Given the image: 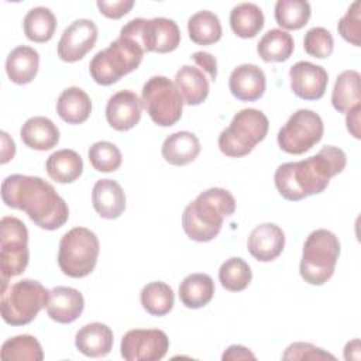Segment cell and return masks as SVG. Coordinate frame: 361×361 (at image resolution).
I'll use <instances>...</instances> for the list:
<instances>
[{"mask_svg":"<svg viewBox=\"0 0 361 361\" xmlns=\"http://www.w3.org/2000/svg\"><path fill=\"white\" fill-rule=\"evenodd\" d=\"M141 99L131 90L114 93L106 104V120L117 131H128L141 120Z\"/></svg>","mask_w":361,"mask_h":361,"instance_id":"cell-16","label":"cell"},{"mask_svg":"<svg viewBox=\"0 0 361 361\" xmlns=\"http://www.w3.org/2000/svg\"><path fill=\"white\" fill-rule=\"evenodd\" d=\"M247 247L257 261H274L283 251L285 233L275 223H262L250 233Z\"/></svg>","mask_w":361,"mask_h":361,"instance_id":"cell-17","label":"cell"},{"mask_svg":"<svg viewBox=\"0 0 361 361\" xmlns=\"http://www.w3.org/2000/svg\"><path fill=\"white\" fill-rule=\"evenodd\" d=\"M90 165L99 172H114L120 168L123 157L118 147L110 141H97L89 151Z\"/></svg>","mask_w":361,"mask_h":361,"instance_id":"cell-38","label":"cell"},{"mask_svg":"<svg viewBox=\"0 0 361 361\" xmlns=\"http://www.w3.org/2000/svg\"><path fill=\"white\" fill-rule=\"evenodd\" d=\"M290 89L303 100H319L324 96L329 75L320 65L299 61L289 69Z\"/></svg>","mask_w":361,"mask_h":361,"instance_id":"cell-15","label":"cell"},{"mask_svg":"<svg viewBox=\"0 0 361 361\" xmlns=\"http://www.w3.org/2000/svg\"><path fill=\"white\" fill-rule=\"evenodd\" d=\"M49 290L38 281L23 279L1 290L0 312L10 326L31 323L42 307H47Z\"/></svg>","mask_w":361,"mask_h":361,"instance_id":"cell-7","label":"cell"},{"mask_svg":"<svg viewBox=\"0 0 361 361\" xmlns=\"http://www.w3.org/2000/svg\"><path fill=\"white\" fill-rule=\"evenodd\" d=\"M293 49L292 35L281 28L267 31L257 45V52L264 62H283L290 58Z\"/></svg>","mask_w":361,"mask_h":361,"instance_id":"cell-31","label":"cell"},{"mask_svg":"<svg viewBox=\"0 0 361 361\" xmlns=\"http://www.w3.org/2000/svg\"><path fill=\"white\" fill-rule=\"evenodd\" d=\"M56 113L68 124H82L92 113V100L80 87H66L56 100Z\"/></svg>","mask_w":361,"mask_h":361,"instance_id":"cell-25","label":"cell"},{"mask_svg":"<svg viewBox=\"0 0 361 361\" xmlns=\"http://www.w3.org/2000/svg\"><path fill=\"white\" fill-rule=\"evenodd\" d=\"M113 331L107 324L94 322L80 327L75 336L76 348L86 357L107 355L113 348Z\"/></svg>","mask_w":361,"mask_h":361,"instance_id":"cell-21","label":"cell"},{"mask_svg":"<svg viewBox=\"0 0 361 361\" xmlns=\"http://www.w3.org/2000/svg\"><path fill=\"white\" fill-rule=\"evenodd\" d=\"M235 210L234 196L223 188H210L199 193L183 210L182 227L197 243L212 241L221 230L226 217Z\"/></svg>","mask_w":361,"mask_h":361,"instance_id":"cell-3","label":"cell"},{"mask_svg":"<svg viewBox=\"0 0 361 361\" xmlns=\"http://www.w3.org/2000/svg\"><path fill=\"white\" fill-rule=\"evenodd\" d=\"M264 24L262 10L254 3H240L230 11V27L240 38H254Z\"/></svg>","mask_w":361,"mask_h":361,"instance_id":"cell-30","label":"cell"},{"mask_svg":"<svg viewBox=\"0 0 361 361\" xmlns=\"http://www.w3.org/2000/svg\"><path fill=\"white\" fill-rule=\"evenodd\" d=\"M85 309L83 295L71 286H56L49 290L47 303L48 316L62 324L75 322Z\"/></svg>","mask_w":361,"mask_h":361,"instance_id":"cell-19","label":"cell"},{"mask_svg":"<svg viewBox=\"0 0 361 361\" xmlns=\"http://www.w3.org/2000/svg\"><path fill=\"white\" fill-rule=\"evenodd\" d=\"M179 299L189 309L206 306L214 295V282L207 274H190L179 285Z\"/></svg>","mask_w":361,"mask_h":361,"instance_id":"cell-28","label":"cell"},{"mask_svg":"<svg viewBox=\"0 0 361 361\" xmlns=\"http://www.w3.org/2000/svg\"><path fill=\"white\" fill-rule=\"evenodd\" d=\"M360 1H354L347 13L340 18L337 24L338 34L351 45H361V13H360Z\"/></svg>","mask_w":361,"mask_h":361,"instance_id":"cell-40","label":"cell"},{"mask_svg":"<svg viewBox=\"0 0 361 361\" xmlns=\"http://www.w3.org/2000/svg\"><path fill=\"white\" fill-rule=\"evenodd\" d=\"M305 52L313 58L324 59L331 55L334 49V39L329 30L323 27L310 28L303 38Z\"/></svg>","mask_w":361,"mask_h":361,"instance_id":"cell-39","label":"cell"},{"mask_svg":"<svg viewBox=\"0 0 361 361\" xmlns=\"http://www.w3.org/2000/svg\"><path fill=\"white\" fill-rule=\"evenodd\" d=\"M169 338L158 329L128 330L120 344L121 357L127 361H158L165 357Z\"/></svg>","mask_w":361,"mask_h":361,"instance_id":"cell-13","label":"cell"},{"mask_svg":"<svg viewBox=\"0 0 361 361\" xmlns=\"http://www.w3.org/2000/svg\"><path fill=\"white\" fill-rule=\"evenodd\" d=\"M189 38L197 45H212L221 38L223 28L219 17L209 11L202 10L195 13L188 20Z\"/></svg>","mask_w":361,"mask_h":361,"instance_id":"cell-32","label":"cell"},{"mask_svg":"<svg viewBox=\"0 0 361 361\" xmlns=\"http://www.w3.org/2000/svg\"><path fill=\"white\" fill-rule=\"evenodd\" d=\"M178 87L183 103L189 106H197L203 103L209 94V80L202 69L183 65L175 75L173 80Z\"/></svg>","mask_w":361,"mask_h":361,"instance_id":"cell-26","label":"cell"},{"mask_svg":"<svg viewBox=\"0 0 361 361\" xmlns=\"http://www.w3.org/2000/svg\"><path fill=\"white\" fill-rule=\"evenodd\" d=\"M20 137L28 148L48 151L59 142V130L48 117L34 116L23 124Z\"/></svg>","mask_w":361,"mask_h":361,"instance_id":"cell-23","label":"cell"},{"mask_svg":"<svg viewBox=\"0 0 361 361\" xmlns=\"http://www.w3.org/2000/svg\"><path fill=\"white\" fill-rule=\"evenodd\" d=\"M28 259V230L25 224L17 217L4 216L0 221L1 290L8 286L10 278L25 271Z\"/></svg>","mask_w":361,"mask_h":361,"instance_id":"cell-9","label":"cell"},{"mask_svg":"<svg viewBox=\"0 0 361 361\" xmlns=\"http://www.w3.org/2000/svg\"><path fill=\"white\" fill-rule=\"evenodd\" d=\"M340 255V241L334 233L326 228L312 231L302 251L299 272L309 285H324L334 274Z\"/></svg>","mask_w":361,"mask_h":361,"instance_id":"cell-5","label":"cell"},{"mask_svg":"<svg viewBox=\"0 0 361 361\" xmlns=\"http://www.w3.org/2000/svg\"><path fill=\"white\" fill-rule=\"evenodd\" d=\"M322 117L309 109L296 110L278 131L276 140L282 151L300 155L313 148L323 137Z\"/></svg>","mask_w":361,"mask_h":361,"instance_id":"cell-12","label":"cell"},{"mask_svg":"<svg viewBox=\"0 0 361 361\" xmlns=\"http://www.w3.org/2000/svg\"><path fill=\"white\" fill-rule=\"evenodd\" d=\"M221 358L224 361H235V360H255V355L244 345H238V344H234V345H230L221 355Z\"/></svg>","mask_w":361,"mask_h":361,"instance_id":"cell-44","label":"cell"},{"mask_svg":"<svg viewBox=\"0 0 361 361\" xmlns=\"http://www.w3.org/2000/svg\"><path fill=\"white\" fill-rule=\"evenodd\" d=\"M269 121L257 109H243L234 114L230 126L219 135L220 151L230 158L248 155L268 133Z\"/></svg>","mask_w":361,"mask_h":361,"instance_id":"cell-6","label":"cell"},{"mask_svg":"<svg viewBox=\"0 0 361 361\" xmlns=\"http://www.w3.org/2000/svg\"><path fill=\"white\" fill-rule=\"evenodd\" d=\"M1 360L4 361H41L44 351L39 341L30 334H20L6 340L1 345Z\"/></svg>","mask_w":361,"mask_h":361,"instance_id":"cell-35","label":"cell"},{"mask_svg":"<svg viewBox=\"0 0 361 361\" xmlns=\"http://www.w3.org/2000/svg\"><path fill=\"white\" fill-rule=\"evenodd\" d=\"M96 6L100 10V13L107 18L118 20L133 8L134 0H113V1L97 0Z\"/></svg>","mask_w":361,"mask_h":361,"instance_id":"cell-42","label":"cell"},{"mask_svg":"<svg viewBox=\"0 0 361 361\" xmlns=\"http://www.w3.org/2000/svg\"><path fill=\"white\" fill-rule=\"evenodd\" d=\"M360 72L354 69L343 71L334 83L331 92V104L338 113H347L361 104Z\"/></svg>","mask_w":361,"mask_h":361,"instance_id":"cell-29","label":"cell"},{"mask_svg":"<svg viewBox=\"0 0 361 361\" xmlns=\"http://www.w3.org/2000/svg\"><path fill=\"white\" fill-rule=\"evenodd\" d=\"M282 360H336V357L310 343H292L282 354Z\"/></svg>","mask_w":361,"mask_h":361,"instance_id":"cell-41","label":"cell"},{"mask_svg":"<svg viewBox=\"0 0 361 361\" xmlns=\"http://www.w3.org/2000/svg\"><path fill=\"white\" fill-rule=\"evenodd\" d=\"M310 14V4L306 0H278L275 4V21L285 30L303 28Z\"/></svg>","mask_w":361,"mask_h":361,"instance_id":"cell-36","label":"cell"},{"mask_svg":"<svg viewBox=\"0 0 361 361\" xmlns=\"http://www.w3.org/2000/svg\"><path fill=\"white\" fill-rule=\"evenodd\" d=\"M142 307L152 316L168 314L175 303L172 288L161 281L147 283L140 293Z\"/></svg>","mask_w":361,"mask_h":361,"instance_id":"cell-34","label":"cell"},{"mask_svg":"<svg viewBox=\"0 0 361 361\" xmlns=\"http://www.w3.org/2000/svg\"><path fill=\"white\" fill-rule=\"evenodd\" d=\"M92 203L96 213L103 219H117L126 209V195L118 182L100 179L92 189Z\"/></svg>","mask_w":361,"mask_h":361,"instance_id":"cell-20","label":"cell"},{"mask_svg":"<svg viewBox=\"0 0 361 361\" xmlns=\"http://www.w3.org/2000/svg\"><path fill=\"white\" fill-rule=\"evenodd\" d=\"M39 54L27 45L16 47L6 59V72L16 85H27L37 76Z\"/></svg>","mask_w":361,"mask_h":361,"instance_id":"cell-24","label":"cell"},{"mask_svg":"<svg viewBox=\"0 0 361 361\" xmlns=\"http://www.w3.org/2000/svg\"><path fill=\"white\" fill-rule=\"evenodd\" d=\"M24 34L30 41L47 42L49 41L56 30L55 14L44 6L31 8L23 21Z\"/></svg>","mask_w":361,"mask_h":361,"instance_id":"cell-33","label":"cell"},{"mask_svg":"<svg viewBox=\"0 0 361 361\" xmlns=\"http://www.w3.org/2000/svg\"><path fill=\"white\" fill-rule=\"evenodd\" d=\"M97 41V27L92 20L79 18L71 23L62 32L58 42V56L63 62L82 59Z\"/></svg>","mask_w":361,"mask_h":361,"instance_id":"cell-14","label":"cell"},{"mask_svg":"<svg viewBox=\"0 0 361 361\" xmlns=\"http://www.w3.org/2000/svg\"><path fill=\"white\" fill-rule=\"evenodd\" d=\"M161 152L168 164L183 166L197 158L200 154V142L190 131H176L164 140Z\"/></svg>","mask_w":361,"mask_h":361,"instance_id":"cell-22","label":"cell"},{"mask_svg":"<svg viewBox=\"0 0 361 361\" xmlns=\"http://www.w3.org/2000/svg\"><path fill=\"white\" fill-rule=\"evenodd\" d=\"M361 357V351H360V340L354 338L351 341H348L344 347V358L345 360H355L358 361Z\"/></svg>","mask_w":361,"mask_h":361,"instance_id":"cell-47","label":"cell"},{"mask_svg":"<svg viewBox=\"0 0 361 361\" xmlns=\"http://www.w3.org/2000/svg\"><path fill=\"white\" fill-rule=\"evenodd\" d=\"M16 154V144L13 138L8 137L6 131H1V164H7L10 159L14 158Z\"/></svg>","mask_w":361,"mask_h":361,"instance_id":"cell-46","label":"cell"},{"mask_svg":"<svg viewBox=\"0 0 361 361\" xmlns=\"http://www.w3.org/2000/svg\"><path fill=\"white\" fill-rule=\"evenodd\" d=\"M99 252L97 235L86 227H73L59 241L58 265L71 278H85L94 269Z\"/></svg>","mask_w":361,"mask_h":361,"instance_id":"cell-8","label":"cell"},{"mask_svg":"<svg viewBox=\"0 0 361 361\" xmlns=\"http://www.w3.org/2000/svg\"><path fill=\"white\" fill-rule=\"evenodd\" d=\"M142 58L144 49L134 39L118 37L92 58L89 72L96 83L109 86L135 71Z\"/></svg>","mask_w":361,"mask_h":361,"instance_id":"cell-4","label":"cell"},{"mask_svg":"<svg viewBox=\"0 0 361 361\" xmlns=\"http://www.w3.org/2000/svg\"><path fill=\"white\" fill-rule=\"evenodd\" d=\"M1 199L7 207L25 212L35 226L48 231L62 227L69 217L66 202L39 176H7L1 183Z\"/></svg>","mask_w":361,"mask_h":361,"instance_id":"cell-1","label":"cell"},{"mask_svg":"<svg viewBox=\"0 0 361 361\" xmlns=\"http://www.w3.org/2000/svg\"><path fill=\"white\" fill-rule=\"evenodd\" d=\"M141 103L157 126L171 127L182 117L183 99L166 76H152L144 83Z\"/></svg>","mask_w":361,"mask_h":361,"instance_id":"cell-10","label":"cell"},{"mask_svg":"<svg viewBox=\"0 0 361 361\" xmlns=\"http://www.w3.org/2000/svg\"><path fill=\"white\" fill-rule=\"evenodd\" d=\"M345 164L347 157L341 148L326 145L306 159L279 165L274 182L282 197L298 202L322 193L329 186L330 179L343 172Z\"/></svg>","mask_w":361,"mask_h":361,"instance_id":"cell-2","label":"cell"},{"mask_svg":"<svg viewBox=\"0 0 361 361\" xmlns=\"http://www.w3.org/2000/svg\"><path fill=\"white\" fill-rule=\"evenodd\" d=\"M190 58L199 66V69H202L207 73L210 80H213V82L216 80V78H217V61L212 54H209L206 51H197V52L192 54Z\"/></svg>","mask_w":361,"mask_h":361,"instance_id":"cell-43","label":"cell"},{"mask_svg":"<svg viewBox=\"0 0 361 361\" xmlns=\"http://www.w3.org/2000/svg\"><path fill=\"white\" fill-rule=\"evenodd\" d=\"M45 169L52 180L58 183H72L80 178L83 172V161L76 151L63 148L48 157Z\"/></svg>","mask_w":361,"mask_h":361,"instance_id":"cell-27","label":"cell"},{"mask_svg":"<svg viewBox=\"0 0 361 361\" xmlns=\"http://www.w3.org/2000/svg\"><path fill=\"white\" fill-rule=\"evenodd\" d=\"M360 114H361V104L355 106L354 109H351L350 111L345 113L347 130L357 140L361 137L360 135Z\"/></svg>","mask_w":361,"mask_h":361,"instance_id":"cell-45","label":"cell"},{"mask_svg":"<svg viewBox=\"0 0 361 361\" xmlns=\"http://www.w3.org/2000/svg\"><path fill=\"white\" fill-rule=\"evenodd\" d=\"M267 78L264 71L254 63H243L233 69L228 78L231 94L241 102H255L265 93Z\"/></svg>","mask_w":361,"mask_h":361,"instance_id":"cell-18","label":"cell"},{"mask_svg":"<svg viewBox=\"0 0 361 361\" xmlns=\"http://www.w3.org/2000/svg\"><path fill=\"white\" fill-rule=\"evenodd\" d=\"M120 37L134 39L144 52L166 54L178 48L180 42V31L178 24L165 17L134 18L121 30Z\"/></svg>","mask_w":361,"mask_h":361,"instance_id":"cell-11","label":"cell"},{"mask_svg":"<svg viewBox=\"0 0 361 361\" xmlns=\"http://www.w3.org/2000/svg\"><path fill=\"white\" fill-rule=\"evenodd\" d=\"M252 279L250 265L240 257L226 259L219 269V281L226 290L241 292Z\"/></svg>","mask_w":361,"mask_h":361,"instance_id":"cell-37","label":"cell"}]
</instances>
